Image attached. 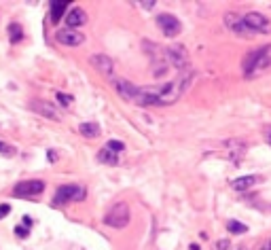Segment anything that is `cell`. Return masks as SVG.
Wrapping results in <instances>:
<instances>
[{
	"label": "cell",
	"instance_id": "603a6c76",
	"mask_svg": "<svg viewBox=\"0 0 271 250\" xmlns=\"http://www.w3.org/2000/svg\"><path fill=\"white\" fill-rule=\"evenodd\" d=\"M0 153H2V155H13L15 149H13V147H7V144L0 142Z\"/></svg>",
	"mask_w": 271,
	"mask_h": 250
},
{
	"label": "cell",
	"instance_id": "7c38bea8",
	"mask_svg": "<svg viewBox=\"0 0 271 250\" xmlns=\"http://www.w3.org/2000/svg\"><path fill=\"white\" fill-rule=\"evenodd\" d=\"M91 66L96 68L97 72L106 74V77H111L112 74V60L108 55H91Z\"/></svg>",
	"mask_w": 271,
	"mask_h": 250
},
{
	"label": "cell",
	"instance_id": "ba28073f",
	"mask_svg": "<svg viewBox=\"0 0 271 250\" xmlns=\"http://www.w3.org/2000/svg\"><path fill=\"white\" fill-rule=\"evenodd\" d=\"M45 191V183L43 180H24V183H17L13 193L17 197H24V195H38Z\"/></svg>",
	"mask_w": 271,
	"mask_h": 250
},
{
	"label": "cell",
	"instance_id": "5bb4252c",
	"mask_svg": "<svg viewBox=\"0 0 271 250\" xmlns=\"http://www.w3.org/2000/svg\"><path fill=\"white\" fill-rule=\"evenodd\" d=\"M66 24H68V30H77L79 26H85L87 24V15H85L83 9H72L70 13L66 15Z\"/></svg>",
	"mask_w": 271,
	"mask_h": 250
},
{
	"label": "cell",
	"instance_id": "6da1fadb",
	"mask_svg": "<svg viewBox=\"0 0 271 250\" xmlns=\"http://www.w3.org/2000/svg\"><path fill=\"white\" fill-rule=\"evenodd\" d=\"M191 79H193L191 70H182L170 83L157 87H138L134 104H138V106H170L182 96V91L189 87Z\"/></svg>",
	"mask_w": 271,
	"mask_h": 250
},
{
	"label": "cell",
	"instance_id": "52a82bcc",
	"mask_svg": "<svg viewBox=\"0 0 271 250\" xmlns=\"http://www.w3.org/2000/svg\"><path fill=\"white\" fill-rule=\"evenodd\" d=\"M157 26H159V30L163 32V36H168V38H174L180 34V21H178V17L170 15V13L157 15Z\"/></svg>",
	"mask_w": 271,
	"mask_h": 250
},
{
	"label": "cell",
	"instance_id": "3957f363",
	"mask_svg": "<svg viewBox=\"0 0 271 250\" xmlns=\"http://www.w3.org/2000/svg\"><path fill=\"white\" fill-rule=\"evenodd\" d=\"M129 206L125 201H119L114 203L111 210L106 212V217H104V223L108 227H112V229H123V227H128L129 223Z\"/></svg>",
	"mask_w": 271,
	"mask_h": 250
},
{
	"label": "cell",
	"instance_id": "5b68a950",
	"mask_svg": "<svg viewBox=\"0 0 271 250\" xmlns=\"http://www.w3.org/2000/svg\"><path fill=\"white\" fill-rule=\"evenodd\" d=\"M85 189L83 187H77V184H64L55 191V197H53V206H64L68 201H83L85 200Z\"/></svg>",
	"mask_w": 271,
	"mask_h": 250
},
{
	"label": "cell",
	"instance_id": "484cf974",
	"mask_svg": "<svg viewBox=\"0 0 271 250\" xmlns=\"http://www.w3.org/2000/svg\"><path fill=\"white\" fill-rule=\"evenodd\" d=\"M15 235H17V237H26V235H28V229H24V227L19 225V227L15 229Z\"/></svg>",
	"mask_w": 271,
	"mask_h": 250
},
{
	"label": "cell",
	"instance_id": "7a4b0ae2",
	"mask_svg": "<svg viewBox=\"0 0 271 250\" xmlns=\"http://www.w3.org/2000/svg\"><path fill=\"white\" fill-rule=\"evenodd\" d=\"M271 68V45H265V47L250 51L244 60V72L246 77H256L258 72Z\"/></svg>",
	"mask_w": 271,
	"mask_h": 250
},
{
	"label": "cell",
	"instance_id": "7402d4cb",
	"mask_svg": "<svg viewBox=\"0 0 271 250\" xmlns=\"http://www.w3.org/2000/svg\"><path fill=\"white\" fill-rule=\"evenodd\" d=\"M106 149L108 150H112V153H121V150H123L125 149V144L123 142H121V140H108V144H106Z\"/></svg>",
	"mask_w": 271,
	"mask_h": 250
},
{
	"label": "cell",
	"instance_id": "277c9868",
	"mask_svg": "<svg viewBox=\"0 0 271 250\" xmlns=\"http://www.w3.org/2000/svg\"><path fill=\"white\" fill-rule=\"evenodd\" d=\"M163 53H165V60H168L170 68H176L178 72L189 70V55L184 47H180V45H170V47L163 49Z\"/></svg>",
	"mask_w": 271,
	"mask_h": 250
},
{
	"label": "cell",
	"instance_id": "ac0fdd59",
	"mask_svg": "<svg viewBox=\"0 0 271 250\" xmlns=\"http://www.w3.org/2000/svg\"><path fill=\"white\" fill-rule=\"evenodd\" d=\"M97 161H100V164H106V166H119V155L108 150V149H102L100 153H97Z\"/></svg>",
	"mask_w": 271,
	"mask_h": 250
},
{
	"label": "cell",
	"instance_id": "4316f807",
	"mask_svg": "<svg viewBox=\"0 0 271 250\" xmlns=\"http://www.w3.org/2000/svg\"><path fill=\"white\" fill-rule=\"evenodd\" d=\"M227 248H229V242H227V240L216 242V250H227Z\"/></svg>",
	"mask_w": 271,
	"mask_h": 250
},
{
	"label": "cell",
	"instance_id": "ffe728a7",
	"mask_svg": "<svg viewBox=\"0 0 271 250\" xmlns=\"http://www.w3.org/2000/svg\"><path fill=\"white\" fill-rule=\"evenodd\" d=\"M227 229H229V233H246L248 227L244 223H239V220H229Z\"/></svg>",
	"mask_w": 271,
	"mask_h": 250
},
{
	"label": "cell",
	"instance_id": "d6986e66",
	"mask_svg": "<svg viewBox=\"0 0 271 250\" xmlns=\"http://www.w3.org/2000/svg\"><path fill=\"white\" fill-rule=\"evenodd\" d=\"M79 132L83 133L85 138H96V136H100V125L97 123H80Z\"/></svg>",
	"mask_w": 271,
	"mask_h": 250
},
{
	"label": "cell",
	"instance_id": "cb8c5ba5",
	"mask_svg": "<svg viewBox=\"0 0 271 250\" xmlns=\"http://www.w3.org/2000/svg\"><path fill=\"white\" fill-rule=\"evenodd\" d=\"M57 100L64 104V106H68V104L72 102V98H70V96H64V94H60V91H57Z\"/></svg>",
	"mask_w": 271,
	"mask_h": 250
},
{
	"label": "cell",
	"instance_id": "30bf717a",
	"mask_svg": "<svg viewBox=\"0 0 271 250\" xmlns=\"http://www.w3.org/2000/svg\"><path fill=\"white\" fill-rule=\"evenodd\" d=\"M30 106L34 113H38V115H43V117H47V119H53V121H60L62 119V115H60V110H57L53 104L47 102V100H32L30 102Z\"/></svg>",
	"mask_w": 271,
	"mask_h": 250
},
{
	"label": "cell",
	"instance_id": "9a60e30c",
	"mask_svg": "<svg viewBox=\"0 0 271 250\" xmlns=\"http://www.w3.org/2000/svg\"><path fill=\"white\" fill-rule=\"evenodd\" d=\"M224 147H227L229 157H231L233 164H239V159L246 153V144L241 142V140H227V142H224Z\"/></svg>",
	"mask_w": 271,
	"mask_h": 250
},
{
	"label": "cell",
	"instance_id": "4fadbf2b",
	"mask_svg": "<svg viewBox=\"0 0 271 250\" xmlns=\"http://www.w3.org/2000/svg\"><path fill=\"white\" fill-rule=\"evenodd\" d=\"M224 24H227V28L235 34H250L248 32V28L244 26V19H241V15L238 13H227L224 15Z\"/></svg>",
	"mask_w": 271,
	"mask_h": 250
},
{
	"label": "cell",
	"instance_id": "e0dca14e",
	"mask_svg": "<svg viewBox=\"0 0 271 250\" xmlns=\"http://www.w3.org/2000/svg\"><path fill=\"white\" fill-rule=\"evenodd\" d=\"M68 0H55V2H51V19H53V24H60L62 15L66 13V7H68Z\"/></svg>",
	"mask_w": 271,
	"mask_h": 250
},
{
	"label": "cell",
	"instance_id": "44dd1931",
	"mask_svg": "<svg viewBox=\"0 0 271 250\" xmlns=\"http://www.w3.org/2000/svg\"><path fill=\"white\" fill-rule=\"evenodd\" d=\"M9 36H11L13 43H19V40H21V28H19V24H11L9 26Z\"/></svg>",
	"mask_w": 271,
	"mask_h": 250
},
{
	"label": "cell",
	"instance_id": "9c48e42d",
	"mask_svg": "<svg viewBox=\"0 0 271 250\" xmlns=\"http://www.w3.org/2000/svg\"><path fill=\"white\" fill-rule=\"evenodd\" d=\"M55 40L60 45H66V47H79V45H83L85 36L77 30H68V28H64V30H57Z\"/></svg>",
	"mask_w": 271,
	"mask_h": 250
},
{
	"label": "cell",
	"instance_id": "d4e9b609",
	"mask_svg": "<svg viewBox=\"0 0 271 250\" xmlns=\"http://www.w3.org/2000/svg\"><path fill=\"white\" fill-rule=\"evenodd\" d=\"M9 212H11V206H9V203H0V218H4Z\"/></svg>",
	"mask_w": 271,
	"mask_h": 250
},
{
	"label": "cell",
	"instance_id": "f1b7e54d",
	"mask_svg": "<svg viewBox=\"0 0 271 250\" xmlns=\"http://www.w3.org/2000/svg\"><path fill=\"white\" fill-rule=\"evenodd\" d=\"M265 136H267V142L271 144V127H269V130H267V132H265Z\"/></svg>",
	"mask_w": 271,
	"mask_h": 250
},
{
	"label": "cell",
	"instance_id": "f546056e",
	"mask_svg": "<svg viewBox=\"0 0 271 250\" xmlns=\"http://www.w3.org/2000/svg\"><path fill=\"white\" fill-rule=\"evenodd\" d=\"M263 250H271V242H267V244H265V248Z\"/></svg>",
	"mask_w": 271,
	"mask_h": 250
},
{
	"label": "cell",
	"instance_id": "8992f818",
	"mask_svg": "<svg viewBox=\"0 0 271 250\" xmlns=\"http://www.w3.org/2000/svg\"><path fill=\"white\" fill-rule=\"evenodd\" d=\"M241 19H244V26L248 28V32H256V34H269L271 32V21L263 13L250 11V13H246Z\"/></svg>",
	"mask_w": 271,
	"mask_h": 250
},
{
	"label": "cell",
	"instance_id": "2e32d148",
	"mask_svg": "<svg viewBox=\"0 0 271 250\" xmlns=\"http://www.w3.org/2000/svg\"><path fill=\"white\" fill-rule=\"evenodd\" d=\"M258 180H261V178H258V176H252V174H250V176H239L238 180H233L231 184H233V189H235V191L244 193V191H248L250 187H255Z\"/></svg>",
	"mask_w": 271,
	"mask_h": 250
},
{
	"label": "cell",
	"instance_id": "8fae6325",
	"mask_svg": "<svg viewBox=\"0 0 271 250\" xmlns=\"http://www.w3.org/2000/svg\"><path fill=\"white\" fill-rule=\"evenodd\" d=\"M112 85H114L117 94L123 98V100H128V102H134L136 100L138 87L134 83H129V81H125V79H112Z\"/></svg>",
	"mask_w": 271,
	"mask_h": 250
},
{
	"label": "cell",
	"instance_id": "83f0119b",
	"mask_svg": "<svg viewBox=\"0 0 271 250\" xmlns=\"http://www.w3.org/2000/svg\"><path fill=\"white\" fill-rule=\"evenodd\" d=\"M140 4H142L144 9H151V7H155V0H153V2H148V0H144V2H140Z\"/></svg>",
	"mask_w": 271,
	"mask_h": 250
}]
</instances>
